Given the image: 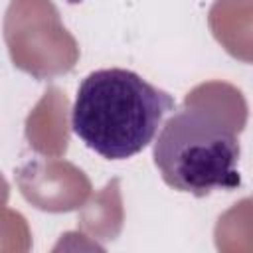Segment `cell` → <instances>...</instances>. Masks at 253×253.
I'll use <instances>...</instances> for the list:
<instances>
[{
	"instance_id": "6da1fadb",
	"label": "cell",
	"mask_w": 253,
	"mask_h": 253,
	"mask_svg": "<svg viewBox=\"0 0 253 253\" xmlns=\"http://www.w3.org/2000/svg\"><path fill=\"white\" fill-rule=\"evenodd\" d=\"M174 99L138 73L111 67L89 73L71 111L73 132L97 154L123 160L146 148L174 111Z\"/></svg>"
},
{
	"instance_id": "7a4b0ae2",
	"label": "cell",
	"mask_w": 253,
	"mask_h": 253,
	"mask_svg": "<svg viewBox=\"0 0 253 253\" xmlns=\"http://www.w3.org/2000/svg\"><path fill=\"white\" fill-rule=\"evenodd\" d=\"M156 134L154 164L170 188L204 198L241 184L239 140L219 117L182 109Z\"/></svg>"
}]
</instances>
